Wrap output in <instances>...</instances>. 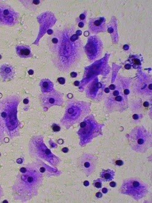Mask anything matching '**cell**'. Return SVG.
Instances as JSON below:
<instances>
[{
  "instance_id": "cell-1",
  "label": "cell",
  "mask_w": 152,
  "mask_h": 203,
  "mask_svg": "<svg viewBox=\"0 0 152 203\" xmlns=\"http://www.w3.org/2000/svg\"><path fill=\"white\" fill-rule=\"evenodd\" d=\"M42 181L43 175L39 169L29 165L20 169L14 189L20 199L28 200L36 195Z\"/></svg>"
},
{
  "instance_id": "cell-2",
  "label": "cell",
  "mask_w": 152,
  "mask_h": 203,
  "mask_svg": "<svg viewBox=\"0 0 152 203\" xmlns=\"http://www.w3.org/2000/svg\"><path fill=\"white\" fill-rule=\"evenodd\" d=\"M65 34L61 32V41L57 49L55 52L61 50V57L63 58L61 69H69L71 65L76 63L77 58L79 57L80 50L81 45H80V35L81 31H77L76 34H71L70 35V31H65Z\"/></svg>"
},
{
  "instance_id": "cell-3",
  "label": "cell",
  "mask_w": 152,
  "mask_h": 203,
  "mask_svg": "<svg viewBox=\"0 0 152 203\" xmlns=\"http://www.w3.org/2000/svg\"><path fill=\"white\" fill-rule=\"evenodd\" d=\"M18 98L8 96L0 102V126L5 129L8 135L14 136L18 128L17 117Z\"/></svg>"
},
{
  "instance_id": "cell-4",
  "label": "cell",
  "mask_w": 152,
  "mask_h": 203,
  "mask_svg": "<svg viewBox=\"0 0 152 203\" xmlns=\"http://www.w3.org/2000/svg\"><path fill=\"white\" fill-rule=\"evenodd\" d=\"M90 110V104L89 103L75 100L69 102L61 122L68 129L84 119Z\"/></svg>"
},
{
  "instance_id": "cell-5",
  "label": "cell",
  "mask_w": 152,
  "mask_h": 203,
  "mask_svg": "<svg viewBox=\"0 0 152 203\" xmlns=\"http://www.w3.org/2000/svg\"><path fill=\"white\" fill-rule=\"evenodd\" d=\"M129 143L134 151L145 153L152 146L151 135L143 127H136L129 134Z\"/></svg>"
},
{
  "instance_id": "cell-6",
  "label": "cell",
  "mask_w": 152,
  "mask_h": 203,
  "mask_svg": "<svg viewBox=\"0 0 152 203\" xmlns=\"http://www.w3.org/2000/svg\"><path fill=\"white\" fill-rule=\"evenodd\" d=\"M30 150L33 156L48 162L53 166H56L59 163V159L55 156L46 146L41 136L33 137L30 141Z\"/></svg>"
},
{
  "instance_id": "cell-7",
  "label": "cell",
  "mask_w": 152,
  "mask_h": 203,
  "mask_svg": "<svg viewBox=\"0 0 152 203\" xmlns=\"http://www.w3.org/2000/svg\"><path fill=\"white\" fill-rule=\"evenodd\" d=\"M121 193L138 200L145 197L149 191L148 186L137 178H128L123 181L120 188Z\"/></svg>"
},
{
  "instance_id": "cell-8",
  "label": "cell",
  "mask_w": 152,
  "mask_h": 203,
  "mask_svg": "<svg viewBox=\"0 0 152 203\" xmlns=\"http://www.w3.org/2000/svg\"><path fill=\"white\" fill-rule=\"evenodd\" d=\"M111 93L105 101L107 110L111 112H123L128 106V98L123 92V88L118 86Z\"/></svg>"
},
{
  "instance_id": "cell-9",
  "label": "cell",
  "mask_w": 152,
  "mask_h": 203,
  "mask_svg": "<svg viewBox=\"0 0 152 203\" xmlns=\"http://www.w3.org/2000/svg\"><path fill=\"white\" fill-rule=\"evenodd\" d=\"M99 126L92 116H89L81 123L79 135L82 144H86L93 137L98 135Z\"/></svg>"
},
{
  "instance_id": "cell-10",
  "label": "cell",
  "mask_w": 152,
  "mask_h": 203,
  "mask_svg": "<svg viewBox=\"0 0 152 203\" xmlns=\"http://www.w3.org/2000/svg\"><path fill=\"white\" fill-rule=\"evenodd\" d=\"M19 14L7 4L0 2V25L13 26L18 21Z\"/></svg>"
},
{
  "instance_id": "cell-11",
  "label": "cell",
  "mask_w": 152,
  "mask_h": 203,
  "mask_svg": "<svg viewBox=\"0 0 152 203\" xmlns=\"http://www.w3.org/2000/svg\"><path fill=\"white\" fill-rule=\"evenodd\" d=\"M102 49L103 44L99 38L96 36H92L89 38L85 46V51L90 60L97 59L101 55Z\"/></svg>"
},
{
  "instance_id": "cell-12",
  "label": "cell",
  "mask_w": 152,
  "mask_h": 203,
  "mask_svg": "<svg viewBox=\"0 0 152 203\" xmlns=\"http://www.w3.org/2000/svg\"><path fill=\"white\" fill-rule=\"evenodd\" d=\"M98 159L91 154H84L78 159L79 169L87 176H89L96 168Z\"/></svg>"
},
{
  "instance_id": "cell-13",
  "label": "cell",
  "mask_w": 152,
  "mask_h": 203,
  "mask_svg": "<svg viewBox=\"0 0 152 203\" xmlns=\"http://www.w3.org/2000/svg\"><path fill=\"white\" fill-rule=\"evenodd\" d=\"M40 99L42 106L47 108L56 105L61 106L63 103V94L55 91H52L47 94L41 95Z\"/></svg>"
},
{
  "instance_id": "cell-14",
  "label": "cell",
  "mask_w": 152,
  "mask_h": 203,
  "mask_svg": "<svg viewBox=\"0 0 152 203\" xmlns=\"http://www.w3.org/2000/svg\"><path fill=\"white\" fill-rule=\"evenodd\" d=\"M89 30L95 34L105 32L106 31L105 18L104 17L92 18L89 22Z\"/></svg>"
},
{
  "instance_id": "cell-15",
  "label": "cell",
  "mask_w": 152,
  "mask_h": 203,
  "mask_svg": "<svg viewBox=\"0 0 152 203\" xmlns=\"http://www.w3.org/2000/svg\"><path fill=\"white\" fill-rule=\"evenodd\" d=\"M15 76V69L10 65L4 64L0 67V76L4 81L12 79Z\"/></svg>"
},
{
  "instance_id": "cell-16",
  "label": "cell",
  "mask_w": 152,
  "mask_h": 203,
  "mask_svg": "<svg viewBox=\"0 0 152 203\" xmlns=\"http://www.w3.org/2000/svg\"><path fill=\"white\" fill-rule=\"evenodd\" d=\"M16 51L18 55L21 58H30L32 56L30 47L27 45H18L16 47Z\"/></svg>"
},
{
  "instance_id": "cell-17",
  "label": "cell",
  "mask_w": 152,
  "mask_h": 203,
  "mask_svg": "<svg viewBox=\"0 0 152 203\" xmlns=\"http://www.w3.org/2000/svg\"><path fill=\"white\" fill-rule=\"evenodd\" d=\"M40 86L43 93H49L53 91V84L48 79H43L40 80Z\"/></svg>"
},
{
  "instance_id": "cell-18",
  "label": "cell",
  "mask_w": 152,
  "mask_h": 203,
  "mask_svg": "<svg viewBox=\"0 0 152 203\" xmlns=\"http://www.w3.org/2000/svg\"><path fill=\"white\" fill-rule=\"evenodd\" d=\"M100 177L103 181H110L114 180L115 173L112 170H102L100 174Z\"/></svg>"
},
{
  "instance_id": "cell-19",
  "label": "cell",
  "mask_w": 152,
  "mask_h": 203,
  "mask_svg": "<svg viewBox=\"0 0 152 203\" xmlns=\"http://www.w3.org/2000/svg\"><path fill=\"white\" fill-rule=\"evenodd\" d=\"M23 2H24L23 4L27 8L31 10H34L40 4V1H24Z\"/></svg>"
},
{
  "instance_id": "cell-20",
  "label": "cell",
  "mask_w": 152,
  "mask_h": 203,
  "mask_svg": "<svg viewBox=\"0 0 152 203\" xmlns=\"http://www.w3.org/2000/svg\"><path fill=\"white\" fill-rule=\"evenodd\" d=\"M129 61L130 62L133 68H138L141 65V61L140 59L136 56H132L131 58L129 59Z\"/></svg>"
},
{
  "instance_id": "cell-21",
  "label": "cell",
  "mask_w": 152,
  "mask_h": 203,
  "mask_svg": "<svg viewBox=\"0 0 152 203\" xmlns=\"http://www.w3.org/2000/svg\"><path fill=\"white\" fill-rule=\"evenodd\" d=\"M92 184L95 187H96L97 188H100L102 186V180L101 178L95 180L93 181Z\"/></svg>"
},
{
  "instance_id": "cell-22",
  "label": "cell",
  "mask_w": 152,
  "mask_h": 203,
  "mask_svg": "<svg viewBox=\"0 0 152 203\" xmlns=\"http://www.w3.org/2000/svg\"><path fill=\"white\" fill-rule=\"evenodd\" d=\"M86 15L84 14H82L79 16V19H80V22H83L84 23L86 21Z\"/></svg>"
},
{
  "instance_id": "cell-23",
  "label": "cell",
  "mask_w": 152,
  "mask_h": 203,
  "mask_svg": "<svg viewBox=\"0 0 152 203\" xmlns=\"http://www.w3.org/2000/svg\"><path fill=\"white\" fill-rule=\"evenodd\" d=\"M52 129L54 132H59L61 130V127L58 125L55 124L52 126Z\"/></svg>"
},
{
  "instance_id": "cell-24",
  "label": "cell",
  "mask_w": 152,
  "mask_h": 203,
  "mask_svg": "<svg viewBox=\"0 0 152 203\" xmlns=\"http://www.w3.org/2000/svg\"><path fill=\"white\" fill-rule=\"evenodd\" d=\"M3 136H4V132H3V128L0 126V143L2 142V140L3 138Z\"/></svg>"
},
{
  "instance_id": "cell-25",
  "label": "cell",
  "mask_w": 152,
  "mask_h": 203,
  "mask_svg": "<svg viewBox=\"0 0 152 203\" xmlns=\"http://www.w3.org/2000/svg\"><path fill=\"white\" fill-rule=\"evenodd\" d=\"M58 82H59L61 84H62V85L64 84V83H65V82H66V80H65V79H64V78H59L58 79Z\"/></svg>"
},
{
  "instance_id": "cell-26",
  "label": "cell",
  "mask_w": 152,
  "mask_h": 203,
  "mask_svg": "<svg viewBox=\"0 0 152 203\" xmlns=\"http://www.w3.org/2000/svg\"><path fill=\"white\" fill-rule=\"evenodd\" d=\"M123 162L122 160H117V161H116V165H118V166H122V165H123Z\"/></svg>"
},
{
  "instance_id": "cell-27",
  "label": "cell",
  "mask_w": 152,
  "mask_h": 203,
  "mask_svg": "<svg viewBox=\"0 0 152 203\" xmlns=\"http://www.w3.org/2000/svg\"><path fill=\"white\" fill-rule=\"evenodd\" d=\"M70 76H71V78H76V77H77V73H76V72H71V73H70Z\"/></svg>"
},
{
  "instance_id": "cell-28",
  "label": "cell",
  "mask_w": 152,
  "mask_h": 203,
  "mask_svg": "<svg viewBox=\"0 0 152 203\" xmlns=\"http://www.w3.org/2000/svg\"><path fill=\"white\" fill-rule=\"evenodd\" d=\"M109 185H110V186H111V187H115L116 186L117 184H116V183H115V182H114V181H112V182H111V183H110Z\"/></svg>"
},
{
  "instance_id": "cell-29",
  "label": "cell",
  "mask_w": 152,
  "mask_h": 203,
  "mask_svg": "<svg viewBox=\"0 0 152 203\" xmlns=\"http://www.w3.org/2000/svg\"><path fill=\"white\" fill-rule=\"evenodd\" d=\"M102 194L101 193H99V192H98V193H97V194H96V197H98V198H101V197H102Z\"/></svg>"
},
{
  "instance_id": "cell-30",
  "label": "cell",
  "mask_w": 152,
  "mask_h": 203,
  "mask_svg": "<svg viewBox=\"0 0 152 203\" xmlns=\"http://www.w3.org/2000/svg\"><path fill=\"white\" fill-rule=\"evenodd\" d=\"M123 49L124 50H125V51H127V50H128L129 49V46L128 45H125L124 46H123Z\"/></svg>"
},
{
  "instance_id": "cell-31",
  "label": "cell",
  "mask_w": 152,
  "mask_h": 203,
  "mask_svg": "<svg viewBox=\"0 0 152 203\" xmlns=\"http://www.w3.org/2000/svg\"><path fill=\"white\" fill-rule=\"evenodd\" d=\"M3 196V191H2V189L0 186V199H1V197H2Z\"/></svg>"
},
{
  "instance_id": "cell-32",
  "label": "cell",
  "mask_w": 152,
  "mask_h": 203,
  "mask_svg": "<svg viewBox=\"0 0 152 203\" xmlns=\"http://www.w3.org/2000/svg\"><path fill=\"white\" fill-rule=\"evenodd\" d=\"M84 25H85V23H83V22H79V27H81V28L83 27Z\"/></svg>"
},
{
  "instance_id": "cell-33",
  "label": "cell",
  "mask_w": 152,
  "mask_h": 203,
  "mask_svg": "<svg viewBox=\"0 0 152 203\" xmlns=\"http://www.w3.org/2000/svg\"><path fill=\"white\" fill-rule=\"evenodd\" d=\"M109 89H111V90H115V88H116V86L114 85H111V86H109Z\"/></svg>"
},
{
  "instance_id": "cell-34",
  "label": "cell",
  "mask_w": 152,
  "mask_h": 203,
  "mask_svg": "<svg viewBox=\"0 0 152 203\" xmlns=\"http://www.w3.org/2000/svg\"><path fill=\"white\" fill-rule=\"evenodd\" d=\"M102 191L103 193H107L108 192V189L106 188H103V189L102 190Z\"/></svg>"
},
{
  "instance_id": "cell-35",
  "label": "cell",
  "mask_w": 152,
  "mask_h": 203,
  "mask_svg": "<svg viewBox=\"0 0 152 203\" xmlns=\"http://www.w3.org/2000/svg\"><path fill=\"white\" fill-rule=\"evenodd\" d=\"M62 151H63L64 153H67V152H68V150L67 148H63V149H62Z\"/></svg>"
},
{
  "instance_id": "cell-36",
  "label": "cell",
  "mask_w": 152,
  "mask_h": 203,
  "mask_svg": "<svg viewBox=\"0 0 152 203\" xmlns=\"http://www.w3.org/2000/svg\"><path fill=\"white\" fill-rule=\"evenodd\" d=\"M84 186H88L89 185V182L88 181H84Z\"/></svg>"
},
{
  "instance_id": "cell-37",
  "label": "cell",
  "mask_w": 152,
  "mask_h": 203,
  "mask_svg": "<svg viewBox=\"0 0 152 203\" xmlns=\"http://www.w3.org/2000/svg\"><path fill=\"white\" fill-rule=\"evenodd\" d=\"M80 85V82H79V81H76L75 82H74V85H76V86H79Z\"/></svg>"
},
{
  "instance_id": "cell-38",
  "label": "cell",
  "mask_w": 152,
  "mask_h": 203,
  "mask_svg": "<svg viewBox=\"0 0 152 203\" xmlns=\"http://www.w3.org/2000/svg\"><path fill=\"white\" fill-rule=\"evenodd\" d=\"M133 118L134 119H138V115H133Z\"/></svg>"
},
{
  "instance_id": "cell-39",
  "label": "cell",
  "mask_w": 152,
  "mask_h": 203,
  "mask_svg": "<svg viewBox=\"0 0 152 203\" xmlns=\"http://www.w3.org/2000/svg\"><path fill=\"white\" fill-rule=\"evenodd\" d=\"M144 106H146V107H148V106H149V103H148L147 102H146L144 103Z\"/></svg>"
},
{
  "instance_id": "cell-40",
  "label": "cell",
  "mask_w": 152,
  "mask_h": 203,
  "mask_svg": "<svg viewBox=\"0 0 152 203\" xmlns=\"http://www.w3.org/2000/svg\"><path fill=\"white\" fill-rule=\"evenodd\" d=\"M125 68H126V69H130V65H126V66H125Z\"/></svg>"
},
{
  "instance_id": "cell-41",
  "label": "cell",
  "mask_w": 152,
  "mask_h": 203,
  "mask_svg": "<svg viewBox=\"0 0 152 203\" xmlns=\"http://www.w3.org/2000/svg\"><path fill=\"white\" fill-rule=\"evenodd\" d=\"M105 92L106 93H108V92H109V90H108V88L105 89Z\"/></svg>"
},
{
  "instance_id": "cell-42",
  "label": "cell",
  "mask_w": 152,
  "mask_h": 203,
  "mask_svg": "<svg viewBox=\"0 0 152 203\" xmlns=\"http://www.w3.org/2000/svg\"><path fill=\"white\" fill-rule=\"evenodd\" d=\"M0 58H1V56H0Z\"/></svg>"
},
{
  "instance_id": "cell-43",
  "label": "cell",
  "mask_w": 152,
  "mask_h": 203,
  "mask_svg": "<svg viewBox=\"0 0 152 203\" xmlns=\"http://www.w3.org/2000/svg\"><path fill=\"white\" fill-rule=\"evenodd\" d=\"M0 155H1V154H0Z\"/></svg>"
}]
</instances>
